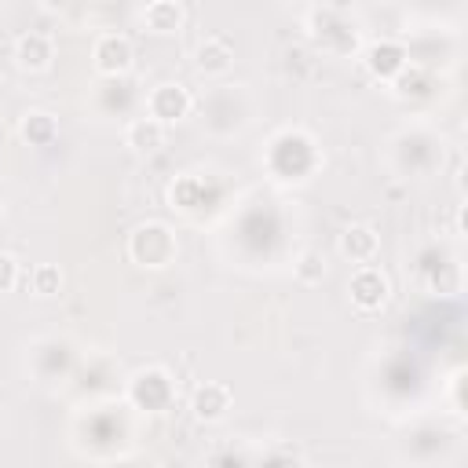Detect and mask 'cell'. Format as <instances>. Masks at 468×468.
<instances>
[{
  "mask_svg": "<svg viewBox=\"0 0 468 468\" xmlns=\"http://www.w3.org/2000/svg\"><path fill=\"white\" fill-rule=\"evenodd\" d=\"M179 256V238L172 234L168 223L161 219H146L139 223L132 234H128V260L135 267H146V271H165L172 267Z\"/></svg>",
  "mask_w": 468,
  "mask_h": 468,
  "instance_id": "6da1fadb",
  "label": "cell"
},
{
  "mask_svg": "<svg viewBox=\"0 0 468 468\" xmlns=\"http://www.w3.org/2000/svg\"><path fill=\"white\" fill-rule=\"evenodd\" d=\"M190 110H194V95H190V88L179 84V80H161V84H154L150 95H146V117H154V121L165 124V128L186 121Z\"/></svg>",
  "mask_w": 468,
  "mask_h": 468,
  "instance_id": "7a4b0ae2",
  "label": "cell"
},
{
  "mask_svg": "<svg viewBox=\"0 0 468 468\" xmlns=\"http://www.w3.org/2000/svg\"><path fill=\"white\" fill-rule=\"evenodd\" d=\"M347 296H351V307H355V311L377 314V311H384V303H388V296H391V282H388V274H384L380 267L366 263V267H358V271L351 274Z\"/></svg>",
  "mask_w": 468,
  "mask_h": 468,
  "instance_id": "3957f363",
  "label": "cell"
},
{
  "mask_svg": "<svg viewBox=\"0 0 468 468\" xmlns=\"http://www.w3.org/2000/svg\"><path fill=\"white\" fill-rule=\"evenodd\" d=\"M132 62H135V48H132V40L124 33H99L95 37V44H91V66H95V73L121 77V73L132 69Z\"/></svg>",
  "mask_w": 468,
  "mask_h": 468,
  "instance_id": "277c9868",
  "label": "cell"
},
{
  "mask_svg": "<svg viewBox=\"0 0 468 468\" xmlns=\"http://www.w3.org/2000/svg\"><path fill=\"white\" fill-rule=\"evenodd\" d=\"M406 58H410L406 48L399 40H391V37H380V40L366 44V51H362V62H366L369 77H377L384 84H395L406 73Z\"/></svg>",
  "mask_w": 468,
  "mask_h": 468,
  "instance_id": "5b68a950",
  "label": "cell"
},
{
  "mask_svg": "<svg viewBox=\"0 0 468 468\" xmlns=\"http://www.w3.org/2000/svg\"><path fill=\"white\" fill-rule=\"evenodd\" d=\"M11 58L22 73H44L51 62H55V40L40 29H26L15 37V48H11Z\"/></svg>",
  "mask_w": 468,
  "mask_h": 468,
  "instance_id": "8992f818",
  "label": "cell"
},
{
  "mask_svg": "<svg viewBox=\"0 0 468 468\" xmlns=\"http://www.w3.org/2000/svg\"><path fill=\"white\" fill-rule=\"evenodd\" d=\"M230 406H234V395H230V388H227L223 380H201V384L194 388V395H190V413H194V420H201V424L223 420V417L230 413Z\"/></svg>",
  "mask_w": 468,
  "mask_h": 468,
  "instance_id": "52a82bcc",
  "label": "cell"
},
{
  "mask_svg": "<svg viewBox=\"0 0 468 468\" xmlns=\"http://www.w3.org/2000/svg\"><path fill=\"white\" fill-rule=\"evenodd\" d=\"M336 249H340L344 260L366 267V263H373L377 252H380V234H377L369 223H347V227L340 230V238H336Z\"/></svg>",
  "mask_w": 468,
  "mask_h": 468,
  "instance_id": "ba28073f",
  "label": "cell"
},
{
  "mask_svg": "<svg viewBox=\"0 0 468 468\" xmlns=\"http://www.w3.org/2000/svg\"><path fill=\"white\" fill-rule=\"evenodd\" d=\"M194 66H197V73H205V77H223V73H230V66H234V48H230V40L227 37H205V40H197V48H194Z\"/></svg>",
  "mask_w": 468,
  "mask_h": 468,
  "instance_id": "9c48e42d",
  "label": "cell"
},
{
  "mask_svg": "<svg viewBox=\"0 0 468 468\" xmlns=\"http://www.w3.org/2000/svg\"><path fill=\"white\" fill-rule=\"evenodd\" d=\"M139 22H143L150 33H157V37H172V33L183 29L186 7H183L179 0H150V4L139 11Z\"/></svg>",
  "mask_w": 468,
  "mask_h": 468,
  "instance_id": "30bf717a",
  "label": "cell"
},
{
  "mask_svg": "<svg viewBox=\"0 0 468 468\" xmlns=\"http://www.w3.org/2000/svg\"><path fill=\"white\" fill-rule=\"evenodd\" d=\"M132 399L146 410H161L172 399V380L165 369H139L132 377Z\"/></svg>",
  "mask_w": 468,
  "mask_h": 468,
  "instance_id": "8fae6325",
  "label": "cell"
},
{
  "mask_svg": "<svg viewBox=\"0 0 468 468\" xmlns=\"http://www.w3.org/2000/svg\"><path fill=\"white\" fill-rule=\"evenodd\" d=\"M165 135H168V128L165 124H157L154 117H135V121H128V128H124V146L132 150V154H157L161 146H165Z\"/></svg>",
  "mask_w": 468,
  "mask_h": 468,
  "instance_id": "7c38bea8",
  "label": "cell"
},
{
  "mask_svg": "<svg viewBox=\"0 0 468 468\" xmlns=\"http://www.w3.org/2000/svg\"><path fill=\"white\" fill-rule=\"evenodd\" d=\"M18 139L26 146H51L58 139V121L48 110H26L18 117Z\"/></svg>",
  "mask_w": 468,
  "mask_h": 468,
  "instance_id": "4fadbf2b",
  "label": "cell"
},
{
  "mask_svg": "<svg viewBox=\"0 0 468 468\" xmlns=\"http://www.w3.org/2000/svg\"><path fill=\"white\" fill-rule=\"evenodd\" d=\"M29 292L40 300H51L62 292V267L58 263H37L29 274Z\"/></svg>",
  "mask_w": 468,
  "mask_h": 468,
  "instance_id": "5bb4252c",
  "label": "cell"
},
{
  "mask_svg": "<svg viewBox=\"0 0 468 468\" xmlns=\"http://www.w3.org/2000/svg\"><path fill=\"white\" fill-rule=\"evenodd\" d=\"M292 278L300 285H322L325 282V256L318 249H303L292 263Z\"/></svg>",
  "mask_w": 468,
  "mask_h": 468,
  "instance_id": "9a60e30c",
  "label": "cell"
},
{
  "mask_svg": "<svg viewBox=\"0 0 468 468\" xmlns=\"http://www.w3.org/2000/svg\"><path fill=\"white\" fill-rule=\"evenodd\" d=\"M18 278H22L18 260H15L11 252H4V249H0V292H11V289L18 285Z\"/></svg>",
  "mask_w": 468,
  "mask_h": 468,
  "instance_id": "2e32d148",
  "label": "cell"
},
{
  "mask_svg": "<svg viewBox=\"0 0 468 468\" xmlns=\"http://www.w3.org/2000/svg\"><path fill=\"white\" fill-rule=\"evenodd\" d=\"M0 219H4V201H0Z\"/></svg>",
  "mask_w": 468,
  "mask_h": 468,
  "instance_id": "e0dca14e",
  "label": "cell"
}]
</instances>
